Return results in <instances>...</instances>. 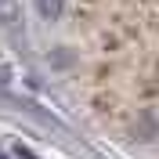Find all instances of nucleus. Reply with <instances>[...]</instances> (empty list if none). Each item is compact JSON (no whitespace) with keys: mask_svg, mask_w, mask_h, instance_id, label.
Masks as SVG:
<instances>
[{"mask_svg":"<svg viewBox=\"0 0 159 159\" xmlns=\"http://www.w3.org/2000/svg\"><path fill=\"white\" fill-rule=\"evenodd\" d=\"M36 4H40V15H43V18H54L61 11V0H36Z\"/></svg>","mask_w":159,"mask_h":159,"instance_id":"nucleus-1","label":"nucleus"}]
</instances>
